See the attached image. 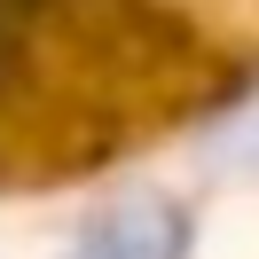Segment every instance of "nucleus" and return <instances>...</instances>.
<instances>
[{
	"label": "nucleus",
	"mask_w": 259,
	"mask_h": 259,
	"mask_svg": "<svg viewBox=\"0 0 259 259\" xmlns=\"http://www.w3.org/2000/svg\"><path fill=\"white\" fill-rule=\"evenodd\" d=\"M63 259H189V212L149 196V204H118L71 243Z\"/></svg>",
	"instance_id": "nucleus-1"
}]
</instances>
